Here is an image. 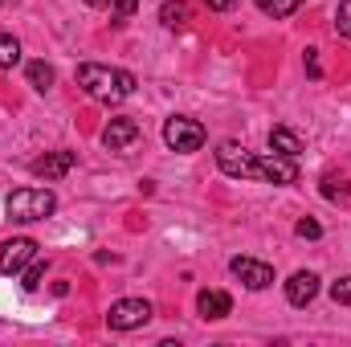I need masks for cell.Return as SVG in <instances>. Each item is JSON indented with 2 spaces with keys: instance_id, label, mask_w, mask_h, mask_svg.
<instances>
[{
  "instance_id": "44dd1931",
  "label": "cell",
  "mask_w": 351,
  "mask_h": 347,
  "mask_svg": "<svg viewBox=\"0 0 351 347\" xmlns=\"http://www.w3.org/2000/svg\"><path fill=\"white\" fill-rule=\"evenodd\" d=\"M135 8H139V0H110V12H114L119 21H127Z\"/></svg>"
},
{
  "instance_id": "52a82bcc",
  "label": "cell",
  "mask_w": 351,
  "mask_h": 347,
  "mask_svg": "<svg viewBox=\"0 0 351 347\" xmlns=\"http://www.w3.org/2000/svg\"><path fill=\"white\" fill-rule=\"evenodd\" d=\"M229 270H233V278H241L250 290H265V286H274V265H265L258 258H233L229 261Z\"/></svg>"
},
{
  "instance_id": "e0dca14e",
  "label": "cell",
  "mask_w": 351,
  "mask_h": 347,
  "mask_svg": "<svg viewBox=\"0 0 351 347\" xmlns=\"http://www.w3.org/2000/svg\"><path fill=\"white\" fill-rule=\"evenodd\" d=\"M160 16H164V25H168V29H180V25L188 21V8H184L180 0H168V4L160 8Z\"/></svg>"
},
{
  "instance_id": "277c9868",
  "label": "cell",
  "mask_w": 351,
  "mask_h": 347,
  "mask_svg": "<svg viewBox=\"0 0 351 347\" xmlns=\"http://www.w3.org/2000/svg\"><path fill=\"white\" fill-rule=\"evenodd\" d=\"M164 143L172 147V152H200L204 147V127L196 123V119H184V115H176L164 123Z\"/></svg>"
},
{
  "instance_id": "d6986e66",
  "label": "cell",
  "mask_w": 351,
  "mask_h": 347,
  "mask_svg": "<svg viewBox=\"0 0 351 347\" xmlns=\"http://www.w3.org/2000/svg\"><path fill=\"white\" fill-rule=\"evenodd\" d=\"M331 298H335L339 307H351V274H348V278H339V282L331 286Z\"/></svg>"
},
{
  "instance_id": "ba28073f",
  "label": "cell",
  "mask_w": 351,
  "mask_h": 347,
  "mask_svg": "<svg viewBox=\"0 0 351 347\" xmlns=\"http://www.w3.org/2000/svg\"><path fill=\"white\" fill-rule=\"evenodd\" d=\"M315 294H319V274L315 270L290 274V282H286V302L290 307H306V302H315Z\"/></svg>"
},
{
  "instance_id": "9c48e42d",
  "label": "cell",
  "mask_w": 351,
  "mask_h": 347,
  "mask_svg": "<svg viewBox=\"0 0 351 347\" xmlns=\"http://www.w3.org/2000/svg\"><path fill=\"white\" fill-rule=\"evenodd\" d=\"M74 164H78L74 152H45L41 160H33V176H37V180H62Z\"/></svg>"
},
{
  "instance_id": "7402d4cb",
  "label": "cell",
  "mask_w": 351,
  "mask_h": 347,
  "mask_svg": "<svg viewBox=\"0 0 351 347\" xmlns=\"http://www.w3.org/2000/svg\"><path fill=\"white\" fill-rule=\"evenodd\" d=\"M204 4H208V8H213V12H229V8H233V4H237V0H204Z\"/></svg>"
},
{
  "instance_id": "3957f363",
  "label": "cell",
  "mask_w": 351,
  "mask_h": 347,
  "mask_svg": "<svg viewBox=\"0 0 351 347\" xmlns=\"http://www.w3.org/2000/svg\"><path fill=\"white\" fill-rule=\"evenodd\" d=\"M217 168L225 176H233V180H262V156L241 147L237 139H225L217 147Z\"/></svg>"
},
{
  "instance_id": "7c38bea8",
  "label": "cell",
  "mask_w": 351,
  "mask_h": 347,
  "mask_svg": "<svg viewBox=\"0 0 351 347\" xmlns=\"http://www.w3.org/2000/svg\"><path fill=\"white\" fill-rule=\"evenodd\" d=\"M269 152H278V156H290V160H298L302 156V139L290 131V127H274L269 131Z\"/></svg>"
},
{
  "instance_id": "4fadbf2b",
  "label": "cell",
  "mask_w": 351,
  "mask_h": 347,
  "mask_svg": "<svg viewBox=\"0 0 351 347\" xmlns=\"http://www.w3.org/2000/svg\"><path fill=\"white\" fill-rule=\"evenodd\" d=\"M254 4L262 8L265 16H274V21H282V16H290V12L302 8V0H254Z\"/></svg>"
},
{
  "instance_id": "5b68a950",
  "label": "cell",
  "mask_w": 351,
  "mask_h": 347,
  "mask_svg": "<svg viewBox=\"0 0 351 347\" xmlns=\"http://www.w3.org/2000/svg\"><path fill=\"white\" fill-rule=\"evenodd\" d=\"M147 319H152V302H147V298H119V302L110 307V315H106L110 331H135V327H143Z\"/></svg>"
},
{
  "instance_id": "6da1fadb",
  "label": "cell",
  "mask_w": 351,
  "mask_h": 347,
  "mask_svg": "<svg viewBox=\"0 0 351 347\" xmlns=\"http://www.w3.org/2000/svg\"><path fill=\"white\" fill-rule=\"evenodd\" d=\"M78 86L86 90L90 98L114 106V102H123V98L135 94V74L131 70H110V66L86 62V66H78Z\"/></svg>"
},
{
  "instance_id": "2e32d148",
  "label": "cell",
  "mask_w": 351,
  "mask_h": 347,
  "mask_svg": "<svg viewBox=\"0 0 351 347\" xmlns=\"http://www.w3.org/2000/svg\"><path fill=\"white\" fill-rule=\"evenodd\" d=\"M41 278H45V261H41V258H33L25 270H21V286H25V290H37V286H41Z\"/></svg>"
},
{
  "instance_id": "8992f818",
  "label": "cell",
  "mask_w": 351,
  "mask_h": 347,
  "mask_svg": "<svg viewBox=\"0 0 351 347\" xmlns=\"http://www.w3.org/2000/svg\"><path fill=\"white\" fill-rule=\"evenodd\" d=\"M33 258H37V241L33 237H12V241L0 246V274H21Z\"/></svg>"
},
{
  "instance_id": "603a6c76",
  "label": "cell",
  "mask_w": 351,
  "mask_h": 347,
  "mask_svg": "<svg viewBox=\"0 0 351 347\" xmlns=\"http://www.w3.org/2000/svg\"><path fill=\"white\" fill-rule=\"evenodd\" d=\"M86 4H94V8H102V4H110V0H86Z\"/></svg>"
},
{
  "instance_id": "ffe728a7",
  "label": "cell",
  "mask_w": 351,
  "mask_h": 347,
  "mask_svg": "<svg viewBox=\"0 0 351 347\" xmlns=\"http://www.w3.org/2000/svg\"><path fill=\"white\" fill-rule=\"evenodd\" d=\"M294 233H298V237H311V241H319V237H323V225H319V221H306V217H302V221L294 225Z\"/></svg>"
},
{
  "instance_id": "7a4b0ae2",
  "label": "cell",
  "mask_w": 351,
  "mask_h": 347,
  "mask_svg": "<svg viewBox=\"0 0 351 347\" xmlns=\"http://www.w3.org/2000/svg\"><path fill=\"white\" fill-rule=\"evenodd\" d=\"M4 208H8L12 221H45L58 208V196L49 188H16Z\"/></svg>"
},
{
  "instance_id": "30bf717a",
  "label": "cell",
  "mask_w": 351,
  "mask_h": 347,
  "mask_svg": "<svg viewBox=\"0 0 351 347\" xmlns=\"http://www.w3.org/2000/svg\"><path fill=\"white\" fill-rule=\"evenodd\" d=\"M135 139H139V123L127 119V115H123V119H110L106 131H102V143H106L110 152H123V147H131Z\"/></svg>"
},
{
  "instance_id": "5bb4252c",
  "label": "cell",
  "mask_w": 351,
  "mask_h": 347,
  "mask_svg": "<svg viewBox=\"0 0 351 347\" xmlns=\"http://www.w3.org/2000/svg\"><path fill=\"white\" fill-rule=\"evenodd\" d=\"M21 62V41L12 33H0V70H12Z\"/></svg>"
},
{
  "instance_id": "9a60e30c",
  "label": "cell",
  "mask_w": 351,
  "mask_h": 347,
  "mask_svg": "<svg viewBox=\"0 0 351 347\" xmlns=\"http://www.w3.org/2000/svg\"><path fill=\"white\" fill-rule=\"evenodd\" d=\"M29 86L45 94V90L53 86V66H45V62H29Z\"/></svg>"
},
{
  "instance_id": "8fae6325",
  "label": "cell",
  "mask_w": 351,
  "mask_h": 347,
  "mask_svg": "<svg viewBox=\"0 0 351 347\" xmlns=\"http://www.w3.org/2000/svg\"><path fill=\"white\" fill-rule=\"evenodd\" d=\"M196 311H200L204 319H225V315L233 311V298H229L225 290H200V298H196Z\"/></svg>"
},
{
  "instance_id": "ac0fdd59",
  "label": "cell",
  "mask_w": 351,
  "mask_h": 347,
  "mask_svg": "<svg viewBox=\"0 0 351 347\" xmlns=\"http://www.w3.org/2000/svg\"><path fill=\"white\" fill-rule=\"evenodd\" d=\"M335 29H339V37H348L351 41V0L339 4V12H335Z\"/></svg>"
}]
</instances>
